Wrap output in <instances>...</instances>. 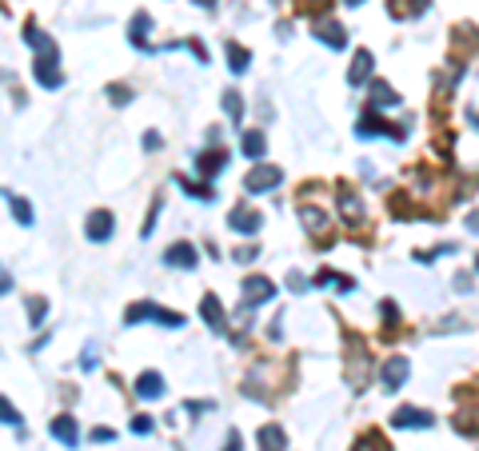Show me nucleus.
I'll return each instance as SVG.
<instances>
[{
	"mask_svg": "<svg viewBox=\"0 0 479 451\" xmlns=\"http://www.w3.org/2000/svg\"><path fill=\"white\" fill-rule=\"evenodd\" d=\"M344 343H347V360H344V380L352 391H364L367 380H372V351H367V343L359 340L356 331H344Z\"/></svg>",
	"mask_w": 479,
	"mask_h": 451,
	"instance_id": "f257e3e1",
	"label": "nucleus"
},
{
	"mask_svg": "<svg viewBox=\"0 0 479 451\" xmlns=\"http://www.w3.org/2000/svg\"><path fill=\"white\" fill-rule=\"evenodd\" d=\"M140 320H156L160 328H180L184 316L180 311L160 308V304H152V300H140V304H132V308L124 311V323H140Z\"/></svg>",
	"mask_w": 479,
	"mask_h": 451,
	"instance_id": "f03ea898",
	"label": "nucleus"
},
{
	"mask_svg": "<svg viewBox=\"0 0 479 451\" xmlns=\"http://www.w3.org/2000/svg\"><path fill=\"white\" fill-rule=\"evenodd\" d=\"M280 180H284V172L275 168V164H256V168L244 176V192L248 196H260V192H272Z\"/></svg>",
	"mask_w": 479,
	"mask_h": 451,
	"instance_id": "7ed1b4c3",
	"label": "nucleus"
},
{
	"mask_svg": "<svg viewBox=\"0 0 479 451\" xmlns=\"http://www.w3.org/2000/svg\"><path fill=\"white\" fill-rule=\"evenodd\" d=\"M359 136H388V140H404L408 128H404V124H391V120H379L376 112L367 108V116L359 120Z\"/></svg>",
	"mask_w": 479,
	"mask_h": 451,
	"instance_id": "20e7f679",
	"label": "nucleus"
},
{
	"mask_svg": "<svg viewBox=\"0 0 479 451\" xmlns=\"http://www.w3.org/2000/svg\"><path fill=\"white\" fill-rule=\"evenodd\" d=\"M300 224H304V228L312 232V240H316L320 248H324V244L332 240V232H327V228H332V220H327V216H324L320 208H304V204H300Z\"/></svg>",
	"mask_w": 479,
	"mask_h": 451,
	"instance_id": "39448f33",
	"label": "nucleus"
},
{
	"mask_svg": "<svg viewBox=\"0 0 479 451\" xmlns=\"http://www.w3.org/2000/svg\"><path fill=\"white\" fill-rule=\"evenodd\" d=\"M228 224H232L236 236H256V232L264 228V216H260L256 208H248V204H240V208H232Z\"/></svg>",
	"mask_w": 479,
	"mask_h": 451,
	"instance_id": "423d86ee",
	"label": "nucleus"
},
{
	"mask_svg": "<svg viewBox=\"0 0 479 451\" xmlns=\"http://www.w3.org/2000/svg\"><path fill=\"white\" fill-rule=\"evenodd\" d=\"M431 423H436V415H431V411H423V408H396V411H391V427H399V431L431 427Z\"/></svg>",
	"mask_w": 479,
	"mask_h": 451,
	"instance_id": "0eeeda50",
	"label": "nucleus"
},
{
	"mask_svg": "<svg viewBox=\"0 0 479 451\" xmlns=\"http://www.w3.org/2000/svg\"><path fill=\"white\" fill-rule=\"evenodd\" d=\"M112 228H116V216L108 208H96L88 216V224H84V232H88V240H96V244H104L108 236H112Z\"/></svg>",
	"mask_w": 479,
	"mask_h": 451,
	"instance_id": "6e6552de",
	"label": "nucleus"
},
{
	"mask_svg": "<svg viewBox=\"0 0 479 451\" xmlns=\"http://www.w3.org/2000/svg\"><path fill=\"white\" fill-rule=\"evenodd\" d=\"M272 296H275V284L268 280V276H248V280H244V304H248V308L268 304Z\"/></svg>",
	"mask_w": 479,
	"mask_h": 451,
	"instance_id": "1a4fd4ad",
	"label": "nucleus"
},
{
	"mask_svg": "<svg viewBox=\"0 0 479 451\" xmlns=\"http://www.w3.org/2000/svg\"><path fill=\"white\" fill-rule=\"evenodd\" d=\"M336 204H339V216H344V220H347V228H359V224H364L367 208H364V200H359V196H352V192H347V188H339Z\"/></svg>",
	"mask_w": 479,
	"mask_h": 451,
	"instance_id": "9d476101",
	"label": "nucleus"
},
{
	"mask_svg": "<svg viewBox=\"0 0 479 451\" xmlns=\"http://www.w3.org/2000/svg\"><path fill=\"white\" fill-rule=\"evenodd\" d=\"M408 371H411L408 356H391V360L384 363V391H399L408 383Z\"/></svg>",
	"mask_w": 479,
	"mask_h": 451,
	"instance_id": "9b49d317",
	"label": "nucleus"
},
{
	"mask_svg": "<svg viewBox=\"0 0 479 451\" xmlns=\"http://www.w3.org/2000/svg\"><path fill=\"white\" fill-rule=\"evenodd\" d=\"M367 100H372V112H376V108H396L399 96H396V88H391L388 81H372L367 84Z\"/></svg>",
	"mask_w": 479,
	"mask_h": 451,
	"instance_id": "f8f14e48",
	"label": "nucleus"
},
{
	"mask_svg": "<svg viewBox=\"0 0 479 451\" xmlns=\"http://www.w3.org/2000/svg\"><path fill=\"white\" fill-rule=\"evenodd\" d=\"M200 316H204V320H208V328H212V331H220V336H224V331H228L224 308H220V300H216L212 291H208L204 300H200Z\"/></svg>",
	"mask_w": 479,
	"mask_h": 451,
	"instance_id": "ddd939ff",
	"label": "nucleus"
},
{
	"mask_svg": "<svg viewBox=\"0 0 479 451\" xmlns=\"http://www.w3.org/2000/svg\"><path fill=\"white\" fill-rule=\"evenodd\" d=\"M372 68H376V56L367 48H359L356 56H352V68H347V84H364L367 76H372Z\"/></svg>",
	"mask_w": 479,
	"mask_h": 451,
	"instance_id": "4468645a",
	"label": "nucleus"
},
{
	"mask_svg": "<svg viewBox=\"0 0 479 451\" xmlns=\"http://www.w3.org/2000/svg\"><path fill=\"white\" fill-rule=\"evenodd\" d=\"M431 0H388V12L396 16V21H416V16H423L428 12Z\"/></svg>",
	"mask_w": 479,
	"mask_h": 451,
	"instance_id": "2eb2a0df",
	"label": "nucleus"
},
{
	"mask_svg": "<svg viewBox=\"0 0 479 451\" xmlns=\"http://www.w3.org/2000/svg\"><path fill=\"white\" fill-rule=\"evenodd\" d=\"M48 431L64 443V447H76V443H80V427H76V420H72V415H56Z\"/></svg>",
	"mask_w": 479,
	"mask_h": 451,
	"instance_id": "dca6fc26",
	"label": "nucleus"
},
{
	"mask_svg": "<svg viewBox=\"0 0 479 451\" xmlns=\"http://www.w3.org/2000/svg\"><path fill=\"white\" fill-rule=\"evenodd\" d=\"M136 395H140V400H160V395H164V375H160V371H140V380H136Z\"/></svg>",
	"mask_w": 479,
	"mask_h": 451,
	"instance_id": "f3484780",
	"label": "nucleus"
},
{
	"mask_svg": "<svg viewBox=\"0 0 479 451\" xmlns=\"http://www.w3.org/2000/svg\"><path fill=\"white\" fill-rule=\"evenodd\" d=\"M36 84H44V88H60L64 84L60 68H56V56H41L36 61Z\"/></svg>",
	"mask_w": 479,
	"mask_h": 451,
	"instance_id": "a211bd4d",
	"label": "nucleus"
},
{
	"mask_svg": "<svg viewBox=\"0 0 479 451\" xmlns=\"http://www.w3.org/2000/svg\"><path fill=\"white\" fill-rule=\"evenodd\" d=\"M164 260H168V264H172V268H184V271H192L196 268V248H192V244H172V248H168V252H164Z\"/></svg>",
	"mask_w": 479,
	"mask_h": 451,
	"instance_id": "6ab92c4d",
	"label": "nucleus"
},
{
	"mask_svg": "<svg viewBox=\"0 0 479 451\" xmlns=\"http://www.w3.org/2000/svg\"><path fill=\"white\" fill-rule=\"evenodd\" d=\"M316 36L327 44V48H344V44H347L344 24H336V21H320V24H316Z\"/></svg>",
	"mask_w": 479,
	"mask_h": 451,
	"instance_id": "aec40b11",
	"label": "nucleus"
},
{
	"mask_svg": "<svg viewBox=\"0 0 479 451\" xmlns=\"http://www.w3.org/2000/svg\"><path fill=\"white\" fill-rule=\"evenodd\" d=\"M288 447V435L280 423H264L260 427V451H284Z\"/></svg>",
	"mask_w": 479,
	"mask_h": 451,
	"instance_id": "412c9836",
	"label": "nucleus"
},
{
	"mask_svg": "<svg viewBox=\"0 0 479 451\" xmlns=\"http://www.w3.org/2000/svg\"><path fill=\"white\" fill-rule=\"evenodd\" d=\"M148 32H152V16H148V12H136L132 24H128V41H132L136 48H148Z\"/></svg>",
	"mask_w": 479,
	"mask_h": 451,
	"instance_id": "4be33fe9",
	"label": "nucleus"
},
{
	"mask_svg": "<svg viewBox=\"0 0 479 451\" xmlns=\"http://www.w3.org/2000/svg\"><path fill=\"white\" fill-rule=\"evenodd\" d=\"M224 160H228V152L212 148V152H200L196 168H200V176H220V172H224Z\"/></svg>",
	"mask_w": 479,
	"mask_h": 451,
	"instance_id": "5701e85b",
	"label": "nucleus"
},
{
	"mask_svg": "<svg viewBox=\"0 0 479 451\" xmlns=\"http://www.w3.org/2000/svg\"><path fill=\"white\" fill-rule=\"evenodd\" d=\"M264 148H268V136H264L260 128L244 132V140H240V152H244L248 160H260V156H264Z\"/></svg>",
	"mask_w": 479,
	"mask_h": 451,
	"instance_id": "b1692460",
	"label": "nucleus"
},
{
	"mask_svg": "<svg viewBox=\"0 0 479 451\" xmlns=\"http://www.w3.org/2000/svg\"><path fill=\"white\" fill-rule=\"evenodd\" d=\"M456 431H463V435H479V408H459Z\"/></svg>",
	"mask_w": 479,
	"mask_h": 451,
	"instance_id": "393cba45",
	"label": "nucleus"
},
{
	"mask_svg": "<svg viewBox=\"0 0 479 451\" xmlns=\"http://www.w3.org/2000/svg\"><path fill=\"white\" fill-rule=\"evenodd\" d=\"M228 64H232V72L240 76V72H248V64H252V52L240 48L236 41H228Z\"/></svg>",
	"mask_w": 479,
	"mask_h": 451,
	"instance_id": "a878e982",
	"label": "nucleus"
},
{
	"mask_svg": "<svg viewBox=\"0 0 479 451\" xmlns=\"http://www.w3.org/2000/svg\"><path fill=\"white\" fill-rule=\"evenodd\" d=\"M176 184H180L188 196H196V200H216V188H212V184H192L188 176H176Z\"/></svg>",
	"mask_w": 479,
	"mask_h": 451,
	"instance_id": "bb28decb",
	"label": "nucleus"
},
{
	"mask_svg": "<svg viewBox=\"0 0 479 451\" xmlns=\"http://www.w3.org/2000/svg\"><path fill=\"white\" fill-rule=\"evenodd\" d=\"M24 41H28V44H32V48H36V52H41V56H56V44H52L48 36H41V32L32 28V24H28V28H24Z\"/></svg>",
	"mask_w": 479,
	"mask_h": 451,
	"instance_id": "cd10ccee",
	"label": "nucleus"
},
{
	"mask_svg": "<svg viewBox=\"0 0 479 451\" xmlns=\"http://www.w3.org/2000/svg\"><path fill=\"white\" fill-rule=\"evenodd\" d=\"M352 451H391V447H388V440H384L379 431H367V435H359V440H356V447H352Z\"/></svg>",
	"mask_w": 479,
	"mask_h": 451,
	"instance_id": "c85d7f7f",
	"label": "nucleus"
},
{
	"mask_svg": "<svg viewBox=\"0 0 479 451\" xmlns=\"http://www.w3.org/2000/svg\"><path fill=\"white\" fill-rule=\"evenodd\" d=\"M44 311H48V300H44V296H32L28 300V323L32 328H41L44 323Z\"/></svg>",
	"mask_w": 479,
	"mask_h": 451,
	"instance_id": "c756f323",
	"label": "nucleus"
},
{
	"mask_svg": "<svg viewBox=\"0 0 479 451\" xmlns=\"http://www.w3.org/2000/svg\"><path fill=\"white\" fill-rule=\"evenodd\" d=\"M224 112L240 124V116H244V100H240V92H224Z\"/></svg>",
	"mask_w": 479,
	"mask_h": 451,
	"instance_id": "7c9ffc66",
	"label": "nucleus"
},
{
	"mask_svg": "<svg viewBox=\"0 0 479 451\" xmlns=\"http://www.w3.org/2000/svg\"><path fill=\"white\" fill-rule=\"evenodd\" d=\"M316 284H336V288H344V291H352V288H356V284L347 280V276H336L332 268H324V271H320V276H316Z\"/></svg>",
	"mask_w": 479,
	"mask_h": 451,
	"instance_id": "2f4dec72",
	"label": "nucleus"
},
{
	"mask_svg": "<svg viewBox=\"0 0 479 451\" xmlns=\"http://www.w3.org/2000/svg\"><path fill=\"white\" fill-rule=\"evenodd\" d=\"M12 216H16L24 228L32 224V208H28V200H24V196H12Z\"/></svg>",
	"mask_w": 479,
	"mask_h": 451,
	"instance_id": "473e14b6",
	"label": "nucleus"
},
{
	"mask_svg": "<svg viewBox=\"0 0 479 451\" xmlns=\"http://www.w3.org/2000/svg\"><path fill=\"white\" fill-rule=\"evenodd\" d=\"M379 311H384V323H388V336H396V323H399V316H396V304H391V300H384V304H379Z\"/></svg>",
	"mask_w": 479,
	"mask_h": 451,
	"instance_id": "72a5a7b5",
	"label": "nucleus"
},
{
	"mask_svg": "<svg viewBox=\"0 0 479 451\" xmlns=\"http://www.w3.org/2000/svg\"><path fill=\"white\" fill-rule=\"evenodd\" d=\"M0 423H21V411L12 408V403L4 400V395H0Z\"/></svg>",
	"mask_w": 479,
	"mask_h": 451,
	"instance_id": "f704fd0d",
	"label": "nucleus"
},
{
	"mask_svg": "<svg viewBox=\"0 0 479 451\" xmlns=\"http://www.w3.org/2000/svg\"><path fill=\"white\" fill-rule=\"evenodd\" d=\"M152 427H156L152 415H136V420H132V431H136V435H152Z\"/></svg>",
	"mask_w": 479,
	"mask_h": 451,
	"instance_id": "c9c22d12",
	"label": "nucleus"
},
{
	"mask_svg": "<svg viewBox=\"0 0 479 451\" xmlns=\"http://www.w3.org/2000/svg\"><path fill=\"white\" fill-rule=\"evenodd\" d=\"M224 451H244V435H240V431H228V440H224Z\"/></svg>",
	"mask_w": 479,
	"mask_h": 451,
	"instance_id": "e433bc0d",
	"label": "nucleus"
},
{
	"mask_svg": "<svg viewBox=\"0 0 479 451\" xmlns=\"http://www.w3.org/2000/svg\"><path fill=\"white\" fill-rule=\"evenodd\" d=\"M108 96H112V104H128V96H132V92L124 88V84H112V88H108Z\"/></svg>",
	"mask_w": 479,
	"mask_h": 451,
	"instance_id": "4c0bfd02",
	"label": "nucleus"
},
{
	"mask_svg": "<svg viewBox=\"0 0 479 451\" xmlns=\"http://www.w3.org/2000/svg\"><path fill=\"white\" fill-rule=\"evenodd\" d=\"M288 288H292V291H307L312 284H307L304 276H300V271H292V276H288Z\"/></svg>",
	"mask_w": 479,
	"mask_h": 451,
	"instance_id": "58836bf2",
	"label": "nucleus"
},
{
	"mask_svg": "<svg viewBox=\"0 0 479 451\" xmlns=\"http://www.w3.org/2000/svg\"><path fill=\"white\" fill-rule=\"evenodd\" d=\"M232 260H236V264H252V260H256V248H236Z\"/></svg>",
	"mask_w": 479,
	"mask_h": 451,
	"instance_id": "ea45409f",
	"label": "nucleus"
},
{
	"mask_svg": "<svg viewBox=\"0 0 479 451\" xmlns=\"http://www.w3.org/2000/svg\"><path fill=\"white\" fill-rule=\"evenodd\" d=\"M108 440H116L112 427H96V431H92V443H108Z\"/></svg>",
	"mask_w": 479,
	"mask_h": 451,
	"instance_id": "a19ab883",
	"label": "nucleus"
},
{
	"mask_svg": "<svg viewBox=\"0 0 479 451\" xmlns=\"http://www.w3.org/2000/svg\"><path fill=\"white\" fill-rule=\"evenodd\" d=\"M324 9H327V0H304V4H300V12H312V16L324 12Z\"/></svg>",
	"mask_w": 479,
	"mask_h": 451,
	"instance_id": "79ce46f5",
	"label": "nucleus"
},
{
	"mask_svg": "<svg viewBox=\"0 0 479 451\" xmlns=\"http://www.w3.org/2000/svg\"><path fill=\"white\" fill-rule=\"evenodd\" d=\"M4 291H12V276L4 268H0V296H4Z\"/></svg>",
	"mask_w": 479,
	"mask_h": 451,
	"instance_id": "37998d69",
	"label": "nucleus"
},
{
	"mask_svg": "<svg viewBox=\"0 0 479 451\" xmlns=\"http://www.w3.org/2000/svg\"><path fill=\"white\" fill-rule=\"evenodd\" d=\"M456 288H459V291H471V276H463V271H459V276H456Z\"/></svg>",
	"mask_w": 479,
	"mask_h": 451,
	"instance_id": "c03bdc74",
	"label": "nucleus"
},
{
	"mask_svg": "<svg viewBox=\"0 0 479 451\" xmlns=\"http://www.w3.org/2000/svg\"><path fill=\"white\" fill-rule=\"evenodd\" d=\"M468 228L479 236V208H475V212H468Z\"/></svg>",
	"mask_w": 479,
	"mask_h": 451,
	"instance_id": "a18cd8bd",
	"label": "nucleus"
},
{
	"mask_svg": "<svg viewBox=\"0 0 479 451\" xmlns=\"http://www.w3.org/2000/svg\"><path fill=\"white\" fill-rule=\"evenodd\" d=\"M188 411H192V415H200V411H212V403H200V400H196V403H188Z\"/></svg>",
	"mask_w": 479,
	"mask_h": 451,
	"instance_id": "49530a36",
	"label": "nucleus"
},
{
	"mask_svg": "<svg viewBox=\"0 0 479 451\" xmlns=\"http://www.w3.org/2000/svg\"><path fill=\"white\" fill-rule=\"evenodd\" d=\"M192 4H200V9H212L216 0H192Z\"/></svg>",
	"mask_w": 479,
	"mask_h": 451,
	"instance_id": "de8ad7c7",
	"label": "nucleus"
},
{
	"mask_svg": "<svg viewBox=\"0 0 479 451\" xmlns=\"http://www.w3.org/2000/svg\"><path fill=\"white\" fill-rule=\"evenodd\" d=\"M344 4H347V9H359V4H364V0H344Z\"/></svg>",
	"mask_w": 479,
	"mask_h": 451,
	"instance_id": "09e8293b",
	"label": "nucleus"
},
{
	"mask_svg": "<svg viewBox=\"0 0 479 451\" xmlns=\"http://www.w3.org/2000/svg\"><path fill=\"white\" fill-rule=\"evenodd\" d=\"M475 271H479V256H475Z\"/></svg>",
	"mask_w": 479,
	"mask_h": 451,
	"instance_id": "8fccbe9b",
	"label": "nucleus"
}]
</instances>
